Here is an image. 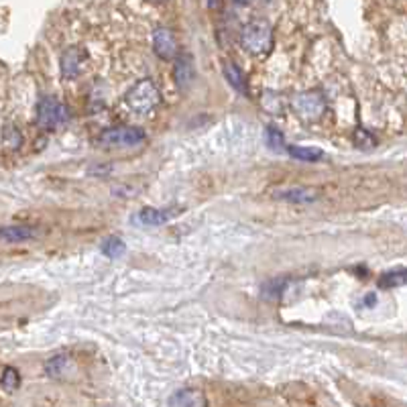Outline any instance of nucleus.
<instances>
[{"label": "nucleus", "mask_w": 407, "mask_h": 407, "mask_svg": "<svg viewBox=\"0 0 407 407\" xmlns=\"http://www.w3.org/2000/svg\"><path fill=\"white\" fill-rule=\"evenodd\" d=\"M240 45L251 55H269L275 45V33L269 21L265 19H253L242 27L240 31Z\"/></svg>", "instance_id": "nucleus-1"}, {"label": "nucleus", "mask_w": 407, "mask_h": 407, "mask_svg": "<svg viewBox=\"0 0 407 407\" xmlns=\"http://www.w3.org/2000/svg\"><path fill=\"white\" fill-rule=\"evenodd\" d=\"M124 102L131 110H135L139 114H149L161 104V92H159V88L155 86L153 80L145 77V80H139L124 94Z\"/></svg>", "instance_id": "nucleus-2"}, {"label": "nucleus", "mask_w": 407, "mask_h": 407, "mask_svg": "<svg viewBox=\"0 0 407 407\" xmlns=\"http://www.w3.org/2000/svg\"><path fill=\"white\" fill-rule=\"evenodd\" d=\"M145 139H147V135H145L143 128L119 124V126H110V128L102 131L98 137V143L106 149H137L145 143Z\"/></svg>", "instance_id": "nucleus-3"}, {"label": "nucleus", "mask_w": 407, "mask_h": 407, "mask_svg": "<svg viewBox=\"0 0 407 407\" xmlns=\"http://www.w3.org/2000/svg\"><path fill=\"white\" fill-rule=\"evenodd\" d=\"M291 108L297 114V119H302L304 122H316L320 120L326 110H328V102L326 96L320 90H308V92H299L291 98Z\"/></svg>", "instance_id": "nucleus-4"}, {"label": "nucleus", "mask_w": 407, "mask_h": 407, "mask_svg": "<svg viewBox=\"0 0 407 407\" xmlns=\"http://www.w3.org/2000/svg\"><path fill=\"white\" fill-rule=\"evenodd\" d=\"M72 119V112L70 108L55 100V98H43L39 104H37V124L43 128V131H55V128H61L64 124H68Z\"/></svg>", "instance_id": "nucleus-5"}, {"label": "nucleus", "mask_w": 407, "mask_h": 407, "mask_svg": "<svg viewBox=\"0 0 407 407\" xmlns=\"http://www.w3.org/2000/svg\"><path fill=\"white\" fill-rule=\"evenodd\" d=\"M86 64H88V53L82 47H68L61 55V75L66 80H75L80 77L84 70H86Z\"/></svg>", "instance_id": "nucleus-6"}, {"label": "nucleus", "mask_w": 407, "mask_h": 407, "mask_svg": "<svg viewBox=\"0 0 407 407\" xmlns=\"http://www.w3.org/2000/svg\"><path fill=\"white\" fill-rule=\"evenodd\" d=\"M153 49L161 59H175L179 55V45L173 35V31L168 27H157L153 31Z\"/></svg>", "instance_id": "nucleus-7"}, {"label": "nucleus", "mask_w": 407, "mask_h": 407, "mask_svg": "<svg viewBox=\"0 0 407 407\" xmlns=\"http://www.w3.org/2000/svg\"><path fill=\"white\" fill-rule=\"evenodd\" d=\"M322 195L320 188H304V186H293V188H283L275 193L277 200H283L289 204H313Z\"/></svg>", "instance_id": "nucleus-8"}, {"label": "nucleus", "mask_w": 407, "mask_h": 407, "mask_svg": "<svg viewBox=\"0 0 407 407\" xmlns=\"http://www.w3.org/2000/svg\"><path fill=\"white\" fill-rule=\"evenodd\" d=\"M33 239H37V228H33V226L17 224V226H2L0 228V244H23V242H29Z\"/></svg>", "instance_id": "nucleus-9"}, {"label": "nucleus", "mask_w": 407, "mask_h": 407, "mask_svg": "<svg viewBox=\"0 0 407 407\" xmlns=\"http://www.w3.org/2000/svg\"><path fill=\"white\" fill-rule=\"evenodd\" d=\"M173 73H175V82L179 88H188L192 84L195 70H193V59L188 53L175 57V72Z\"/></svg>", "instance_id": "nucleus-10"}, {"label": "nucleus", "mask_w": 407, "mask_h": 407, "mask_svg": "<svg viewBox=\"0 0 407 407\" xmlns=\"http://www.w3.org/2000/svg\"><path fill=\"white\" fill-rule=\"evenodd\" d=\"M169 407H204V395L198 389H182L171 395Z\"/></svg>", "instance_id": "nucleus-11"}, {"label": "nucleus", "mask_w": 407, "mask_h": 407, "mask_svg": "<svg viewBox=\"0 0 407 407\" xmlns=\"http://www.w3.org/2000/svg\"><path fill=\"white\" fill-rule=\"evenodd\" d=\"M222 70H224V75H226L228 84H230L237 92H240V94H246V92H249V90H246V77H244V73L240 72L237 64L224 61Z\"/></svg>", "instance_id": "nucleus-12"}, {"label": "nucleus", "mask_w": 407, "mask_h": 407, "mask_svg": "<svg viewBox=\"0 0 407 407\" xmlns=\"http://www.w3.org/2000/svg\"><path fill=\"white\" fill-rule=\"evenodd\" d=\"M70 367H72L70 357L57 355V357H53V359H49L45 362V373H47L51 379H61V377H66V373L70 371Z\"/></svg>", "instance_id": "nucleus-13"}, {"label": "nucleus", "mask_w": 407, "mask_h": 407, "mask_svg": "<svg viewBox=\"0 0 407 407\" xmlns=\"http://www.w3.org/2000/svg\"><path fill=\"white\" fill-rule=\"evenodd\" d=\"M169 218H171V212L159 210V208H143L139 212V222H143L145 226H161L168 222Z\"/></svg>", "instance_id": "nucleus-14"}, {"label": "nucleus", "mask_w": 407, "mask_h": 407, "mask_svg": "<svg viewBox=\"0 0 407 407\" xmlns=\"http://www.w3.org/2000/svg\"><path fill=\"white\" fill-rule=\"evenodd\" d=\"M407 283V269H393V271H387L379 277V288L383 289H393L401 288Z\"/></svg>", "instance_id": "nucleus-15"}, {"label": "nucleus", "mask_w": 407, "mask_h": 407, "mask_svg": "<svg viewBox=\"0 0 407 407\" xmlns=\"http://www.w3.org/2000/svg\"><path fill=\"white\" fill-rule=\"evenodd\" d=\"M265 139H267V147H269L271 151H275V153L288 151V145H286V139H283V133H281L277 126L269 124V126L265 128Z\"/></svg>", "instance_id": "nucleus-16"}, {"label": "nucleus", "mask_w": 407, "mask_h": 407, "mask_svg": "<svg viewBox=\"0 0 407 407\" xmlns=\"http://www.w3.org/2000/svg\"><path fill=\"white\" fill-rule=\"evenodd\" d=\"M288 153L293 159L308 161V163L322 159V151L316 149V147H295V145H288Z\"/></svg>", "instance_id": "nucleus-17"}, {"label": "nucleus", "mask_w": 407, "mask_h": 407, "mask_svg": "<svg viewBox=\"0 0 407 407\" xmlns=\"http://www.w3.org/2000/svg\"><path fill=\"white\" fill-rule=\"evenodd\" d=\"M102 249V255H106L108 259H119L126 253V244L119 239V237H108V239L102 240L100 244Z\"/></svg>", "instance_id": "nucleus-18"}, {"label": "nucleus", "mask_w": 407, "mask_h": 407, "mask_svg": "<svg viewBox=\"0 0 407 407\" xmlns=\"http://www.w3.org/2000/svg\"><path fill=\"white\" fill-rule=\"evenodd\" d=\"M263 108L269 114H283L286 112V102L277 92H265Z\"/></svg>", "instance_id": "nucleus-19"}, {"label": "nucleus", "mask_w": 407, "mask_h": 407, "mask_svg": "<svg viewBox=\"0 0 407 407\" xmlns=\"http://www.w3.org/2000/svg\"><path fill=\"white\" fill-rule=\"evenodd\" d=\"M353 143L357 149L360 151H371V149H375L377 147V139H375V135H371L367 128H357L355 131V135H353Z\"/></svg>", "instance_id": "nucleus-20"}, {"label": "nucleus", "mask_w": 407, "mask_h": 407, "mask_svg": "<svg viewBox=\"0 0 407 407\" xmlns=\"http://www.w3.org/2000/svg\"><path fill=\"white\" fill-rule=\"evenodd\" d=\"M0 385H2V389L4 391H17L19 389V385H21V375H19V371L17 369H13V367H6L4 369V373H2V379H0Z\"/></svg>", "instance_id": "nucleus-21"}, {"label": "nucleus", "mask_w": 407, "mask_h": 407, "mask_svg": "<svg viewBox=\"0 0 407 407\" xmlns=\"http://www.w3.org/2000/svg\"><path fill=\"white\" fill-rule=\"evenodd\" d=\"M2 139L4 145L10 147V149H19L23 145V137H21V131L15 126V124H6L4 131H2Z\"/></svg>", "instance_id": "nucleus-22"}, {"label": "nucleus", "mask_w": 407, "mask_h": 407, "mask_svg": "<svg viewBox=\"0 0 407 407\" xmlns=\"http://www.w3.org/2000/svg\"><path fill=\"white\" fill-rule=\"evenodd\" d=\"M220 6V0H208V8H218Z\"/></svg>", "instance_id": "nucleus-23"}, {"label": "nucleus", "mask_w": 407, "mask_h": 407, "mask_svg": "<svg viewBox=\"0 0 407 407\" xmlns=\"http://www.w3.org/2000/svg\"><path fill=\"white\" fill-rule=\"evenodd\" d=\"M239 4H246V2H251V0H237Z\"/></svg>", "instance_id": "nucleus-24"}, {"label": "nucleus", "mask_w": 407, "mask_h": 407, "mask_svg": "<svg viewBox=\"0 0 407 407\" xmlns=\"http://www.w3.org/2000/svg\"><path fill=\"white\" fill-rule=\"evenodd\" d=\"M153 2H165V0H153Z\"/></svg>", "instance_id": "nucleus-25"}]
</instances>
